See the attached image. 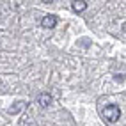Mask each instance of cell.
<instances>
[{"mask_svg":"<svg viewBox=\"0 0 126 126\" xmlns=\"http://www.w3.org/2000/svg\"><path fill=\"white\" fill-rule=\"evenodd\" d=\"M41 25H43L45 29H53L57 25V16L55 14H46L43 20H41Z\"/></svg>","mask_w":126,"mask_h":126,"instance_id":"obj_2","label":"cell"},{"mask_svg":"<svg viewBox=\"0 0 126 126\" xmlns=\"http://www.w3.org/2000/svg\"><path fill=\"white\" fill-rule=\"evenodd\" d=\"M25 107H27V103H25V101H16V103L9 108V114H18V112L25 110Z\"/></svg>","mask_w":126,"mask_h":126,"instance_id":"obj_4","label":"cell"},{"mask_svg":"<svg viewBox=\"0 0 126 126\" xmlns=\"http://www.w3.org/2000/svg\"><path fill=\"white\" fill-rule=\"evenodd\" d=\"M114 80H115V82H123V80H124V75H115Z\"/></svg>","mask_w":126,"mask_h":126,"instance_id":"obj_6","label":"cell"},{"mask_svg":"<svg viewBox=\"0 0 126 126\" xmlns=\"http://www.w3.org/2000/svg\"><path fill=\"white\" fill-rule=\"evenodd\" d=\"M37 103H39V107L46 108V107L52 105V96H50L48 92H43V94H39V96H37Z\"/></svg>","mask_w":126,"mask_h":126,"instance_id":"obj_3","label":"cell"},{"mask_svg":"<svg viewBox=\"0 0 126 126\" xmlns=\"http://www.w3.org/2000/svg\"><path fill=\"white\" fill-rule=\"evenodd\" d=\"M71 9L75 13H82V11L87 9V2H83V0H80V2H73L71 4Z\"/></svg>","mask_w":126,"mask_h":126,"instance_id":"obj_5","label":"cell"},{"mask_svg":"<svg viewBox=\"0 0 126 126\" xmlns=\"http://www.w3.org/2000/svg\"><path fill=\"white\" fill-rule=\"evenodd\" d=\"M121 117V108L117 105H107L103 108V119L107 123H117Z\"/></svg>","mask_w":126,"mask_h":126,"instance_id":"obj_1","label":"cell"}]
</instances>
